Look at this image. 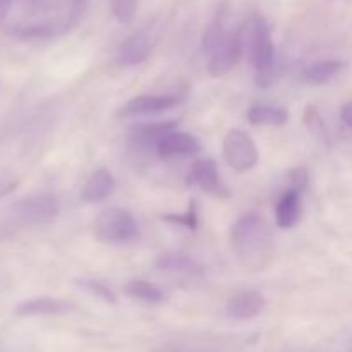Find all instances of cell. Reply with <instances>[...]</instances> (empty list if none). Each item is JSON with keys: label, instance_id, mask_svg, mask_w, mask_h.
<instances>
[{"label": "cell", "instance_id": "6da1fadb", "mask_svg": "<svg viewBox=\"0 0 352 352\" xmlns=\"http://www.w3.org/2000/svg\"><path fill=\"white\" fill-rule=\"evenodd\" d=\"M230 244L246 270L261 272L274 256V236L267 220L258 213H246L234 223Z\"/></svg>", "mask_w": 352, "mask_h": 352}, {"label": "cell", "instance_id": "7a4b0ae2", "mask_svg": "<svg viewBox=\"0 0 352 352\" xmlns=\"http://www.w3.org/2000/svg\"><path fill=\"white\" fill-rule=\"evenodd\" d=\"M239 31L243 55L256 69V85L260 88H270L277 81V64H275V48L272 43L270 30L263 16H251Z\"/></svg>", "mask_w": 352, "mask_h": 352}, {"label": "cell", "instance_id": "3957f363", "mask_svg": "<svg viewBox=\"0 0 352 352\" xmlns=\"http://www.w3.org/2000/svg\"><path fill=\"white\" fill-rule=\"evenodd\" d=\"M58 215V203L52 195H31L9 203L0 212V232L6 241L31 227L45 226Z\"/></svg>", "mask_w": 352, "mask_h": 352}, {"label": "cell", "instance_id": "277c9868", "mask_svg": "<svg viewBox=\"0 0 352 352\" xmlns=\"http://www.w3.org/2000/svg\"><path fill=\"white\" fill-rule=\"evenodd\" d=\"M93 234L100 243H131L140 237V227L127 210H103L93 222Z\"/></svg>", "mask_w": 352, "mask_h": 352}, {"label": "cell", "instance_id": "5b68a950", "mask_svg": "<svg viewBox=\"0 0 352 352\" xmlns=\"http://www.w3.org/2000/svg\"><path fill=\"white\" fill-rule=\"evenodd\" d=\"M223 157L234 170H251L258 164V150L253 138L241 129H230L223 138Z\"/></svg>", "mask_w": 352, "mask_h": 352}, {"label": "cell", "instance_id": "8992f818", "mask_svg": "<svg viewBox=\"0 0 352 352\" xmlns=\"http://www.w3.org/2000/svg\"><path fill=\"white\" fill-rule=\"evenodd\" d=\"M243 57V48H241L239 31L227 33L226 40L219 45L213 54H210L208 72L213 78H223L229 74Z\"/></svg>", "mask_w": 352, "mask_h": 352}, {"label": "cell", "instance_id": "52a82bcc", "mask_svg": "<svg viewBox=\"0 0 352 352\" xmlns=\"http://www.w3.org/2000/svg\"><path fill=\"white\" fill-rule=\"evenodd\" d=\"M189 182L198 184L208 195L217 196V198H229L230 191L219 175L217 164L210 158L206 160H198L192 165V170L189 174Z\"/></svg>", "mask_w": 352, "mask_h": 352}, {"label": "cell", "instance_id": "ba28073f", "mask_svg": "<svg viewBox=\"0 0 352 352\" xmlns=\"http://www.w3.org/2000/svg\"><path fill=\"white\" fill-rule=\"evenodd\" d=\"M177 120H162V122H150V124H138V126L129 129V141L134 148L148 150L150 146H158L162 138L165 134L172 133L177 129Z\"/></svg>", "mask_w": 352, "mask_h": 352}, {"label": "cell", "instance_id": "9c48e42d", "mask_svg": "<svg viewBox=\"0 0 352 352\" xmlns=\"http://www.w3.org/2000/svg\"><path fill=\"white\" fill-rule=\"evenodd\" d=\"M177 105V98L174 96H155L143 95L129 100L122 109L119 110V117H134V116H151L170 110Z\"/></svg>", "mask_w": 352, "mask_h": 352}, {"label": "cell", "instance_id": "30bf717a", "mask_svg": "<svg viewBox=\"0 0 352 352\" xmlns=\"http://www.w3.org/2000/svg\"><path fill=\"white\" fill-rule=\"evenodd\" d=\"M199 150H201V143H199L198 138L186 133H177V131L165 134L157 146V153L160 158L196 155L199 153Z\"/></svg>", "mask_w": 352, "mask_h": 352}, {"label": "cell", "instance_id": "8fae6325", "mask_svg": "<svg viewBox=\"0 0 352 352\" xmlns=\"http://www.w3.org/2000/svg\"><path fill=\"white\" fill-rule=\"evenodd\" d=\"M265 308V298L258 291H241L227 302V315L236 320H248L260 315Z\"/></svg>", "mask_w": 352, "mask_h": 352}, {"label": "cell", "instance_id": "7c38bea8", "mask_svg": "<svg viewBox=\"0 0 352 352\" xmlns=\"http://www.w3.org/2000/svg\"><path fill=\"white\" fill-rule=\"evenodd\" d=\"M74 306L67 301L54 298H36L24 301L14 309L17 316H45V315H64L69 313Z\"/></svg>", "mask_w": 352, "mask_h": 352}, {"label": "cell", "instance_id": "4fadbf2b", "mask_svg": "<svg viewBox=\"0 0 352 352\" xmlns=\"http://www.w3.org/2000/svg\"><path fill=\"white\" fill-rule=\"evenodd\" d=\"M116 189V179L107 168H98L91 174L88 182L82 189V199L86 203H98L102 199L109 198Z\"/></svg>", "mask_w": 352, "mask_h": 352}, {"label": "cell", "instance_id": "5bb4252c", "mask_svg": "<svg viewBox=\"0 0 352 352\" xmlns=\"http://www.w3.org/2000/svg\"><path fill=\"white\" fill-rule=\"evenodd\" d=\"M150 38L144 31L131 34L119 48V58L124 65H138L150 55Z\"/></svg>", "mask_w": 352, "mask_h": 352}, {"label": "cell", "instance_id": "9a60e30c", "mask_svg": "<svg viewBox=\"0 0 352 352\" xmlns=\"http://www.w3.org/2000/svg\"><path fill=\"white\" fill-rule=\"evenodd\" d=\"M299 217H301V198H299V191L296 189H289L280 201L277 203L275 208V222L280 229H291L298 223Z\"/></svg>", "mask_w": 352, "mask_h": 352}, {"label": "cell", "instance_id": "2e32d148", "mask_svg": "<svg viewBox=\"0 0 352 352\" xmlns=\"http://www.w3.org/2000/svg\"><path fill=\"white\" fill-rule=\"evenodd\" d=\"M155 267L162 272H177V274H189V275H203L205 268L192 260L191 256L182 253H164L157 258Z\"/></svg>", "mask_w": 352, "mask_h": 352}, {"label": "cell", "instance_id": "e0dca14e", "mask_svg": "<svg viewBox=\"0 0 352 352\" xmlns=\"http://www.w3.org/2000/svg\"><path fill=\"white\" fill-rule=\"evenodd\" d=\"M248 120L253 126H284L289 120V113L278 107L254 105L248 110Z\"/></svg>", "mask_w": 352, "mask_h": 352}, {"label": "cell", "instance_id": "ac0fdd59", "mask_svg": "<svg viewBox=\"0 0 352 352\" xmlns=\"http://www.w3.org/2000/svg\"><path fill=\"white\" fill-rule=\"evenodd\" d=\"M344 69V62L340 60H322L309 65L305 71V81L313 86H320L329 82L330 79L336 78Z\"/></svg>", "mask_w": 352, "mask_h": 352}, {"label": "cell", "instance_id": "d6986e66", "mask_svg": "<svg viewBox=\"0 0 352 352\" xmlns=\"http://www.w3.org/2000/svg\"><path fill=\"white\" fill-rule=\"evenodd\" d=\"M127 296L138 299V301L150 302V305H158V302L165 301V296L157 285L150 284L146 280H141V278H136V280L127 282L126 287H124Z\"/></svg>", "mask_w": 352, "mask_h": 352}, {"label": "cell", "instance_id": "ffe728a7", "mask_svg": "<svg viewBox=\"0 0 352 352\" xmlns=\"http://www.w3.org/2000/svg\"><path fill=\"white\" fill-rule=\"evenodd\" d=\"M226 36L227 31L226 28H223V17L222 14H217V17L210 23L205 34H203V50H205L206 54H213V52L219 48V45L226 40Z\"/></svg>", "mask_w": 352, "mask_h": 352}, {"label": "cell", "instance_id": "44dd1931", "mask_svg": "<svg viewBox=\"0 0 352 352\" xmlns=\"http://www.w3.org/2000/svg\"><path fill=\"white\" fill-rule=\"evenodd\" d=\"M76 285L81 287L82 291L88 292V294L102 299V301L107 302V305H117V301H119L116 292H113L109 285L103 284V282L93 280V278H78V280H76Z\"/></svg>", "mask_w": 352, "mask_h": 352}, {"label": "cell", "instance_id": "7402d4cb", "mask_svg": "<svg viewBox=\"0 0 352 352\" xmlns=\"http://www.w3.org/2000/svg\"><path fill=\"white\" fill-rule=\"evenodd\" d=\"M12 33L21 40H38V38L54 36L57 30L50 23H31L26 26H17Z\"/></svg>", "mask_w": 352, "mask_h": 352}, {"label": "cell", "instance_id": "603a6c76", "mask_svg": "<svg viewBox=\"0 0 352 352\" xmlns=\"http://www.w3.org/2000/svg\"><path fill=\"white\" fill-rule=\"evenodd\" d=\"M138 6H140V0H110L112 14L117 17V21L124 24L133 23L138 12Z\"/></svg>", "mask_w": 352, "mask_h": 352}, {"label": "cell", "instance_id": "cb8c5ba5", "mask_svg": "<svg viewBox=\"0 0 352 352\" xmlns=\"http://www.w3.org/2000/svg\"><path fill=\"white\" fill-rule=\"evenodd\" d=\"M165 222L177 223V226H184L186 229L195 230L198 227V210H196L195 199L189 205V210L184 213V215H174V213H168V215H164Z\"/></svg>", "mask_w": 352, "mask_h": 352}, {"label": "cell", "instance_id": "d4e9b609", "mask_svg": "<svg viewBox=\"0 0 352 352\" xmlns=\"http://www.w3.org/2000/svg\"><path fill=\"white\" fill-rule=\"evenodd\" d=\"M305 122H306V126L313 131V133L318 134V136H322V138H327V126H325V122H323L322 116H320V112L316 107L309 105L308 109L305 110Z\"/></svg>", "mask_w": 352, "mask_h": 352}, {"label": "cell", "instance_id": "484cf974", "mask_svg": "<svg viewBox=\"0 0 352 352\" xmlns=\"http://www.w3.org/2000/svg\"><path fill=\"white\" fill-rule=\"evenodd\" d=\"M89 2H91V0H71V9H69L64 31H69L71 28H74L76 24L82 19L86 9L89 7Z\"/></svg>", "mask_w": 352, "mask_h": 352}, {"label": "cell", "instance_id": "4316f807", "mask_svg": "<svg viewBox=\"0 0 352 352\" xmlns=\"http://www.w3.org/2000/svg\"><path fill=\"white\" fill-rule=\"evenodd\" d=\"M289 181H291V189L296 191H305L309 184V174L306 167H298L289 172Z\"/></svg>", "mask_w": 352, "mask_h": 352}, {"label": "cell", "instance_id": "83f0119b", "mask_svg": "<svg viewBox=\"0 0 352 352\" xmlns=\"http://www.w3.org/2000/svg\"><path fill=\"white\" fill-rule=\"evenodd\" d=\"M19 184V179L10 174H0V198H6L7 195L14 191Z\"/></svg>", "mask_w": 352, "mask_h": 352}, {"label": "cell", "instance_id": "f1b7e54d", "mask_svg": "<svg viewBox=\"0 0 352 352\" xmlns=\"http://www.w3.org/2000/svg\"><path fill=\"white\" fill-rule=\"evenodd\" d=\"M16 0H0V24L7 19Z\"/></svg>", "mask_w": 352, "mask_h": 352}, {"label": "cell", "instance_id": "f546056e", "mask_svg": "<svg viewBox=\"0 0 352 352\" xmlns=\"http://www.w3.org/2000/svg\"><path fill=\"white\" fill-rule=\"evenodd\" d=\"M340 119L344 120V124H346L347 127L352 129V102L346 103V105L342 107V110H340Z\"/></svg>", "mask_w": 352, "mask_h": 352}]
</instances>
